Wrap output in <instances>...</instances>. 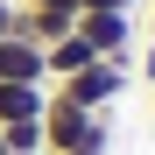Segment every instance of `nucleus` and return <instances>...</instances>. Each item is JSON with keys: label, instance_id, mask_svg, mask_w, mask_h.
I'll return each mask as SVG.
<instances>
[{"label": "nucleus", "instance_id": "20e7f679", "mask_svg": "<svg viewBox=\"0 0 155 155\" xmlns=\"http://www.w3.org/2000/svg\"><path fill=\"white\" fill-rule=\"evenodd\" d=\"M0 85H49L42 42H28V35H0Z\"/></svg>", "mask_w": 155, "mask_h": 155}, {"label": "nucleus", "instance_id": "ddd939ff", "mask_svg": "<svg viewBox=\"0 0 155 155\" xmlns=\"http://www.w3.org/2000/svg\"><path fill=\"white\" fill-rule=\"evenodd\" d=\"M113 141H85V148H64V155H106Z\"/></svg>", "mask_w": 155, "mask_h": 155}, {"label": "nucleus", "instance_id": "2eb2a0df", "mask_svg": "<svg viewBox=\"0 0 155 155\" xmlns=\"http://www.w3.org/2000/svg\"><path fill=\"white\" fill-rule=\"evenodd\" d=\"M0 155H7V141H0Z\"/></svg>", "mask_w": 155, "mask_h": 155}, {"label": "nucleus", "instance_id": "423d86ee", "mask_svg": "<svg viewBox=\"0 0 155 155\" xmlns=\"http://www.w3.org/2000/svg\"><path fill=\"white\" fill-rule=\"evenodd\" d=\"M42 64H49V85H64V78H78V71H85V64H99V49H92L85 35L71 28L64 42H49V49H42Z\"/></svg>", "mask_w": 155, "mask_h": 155}, {"label": "nucleus", "instance_id": "f8f14e48", "mask_svg": "<svg viewBox=\"0 0 155 155\" xmlns=\"http://www.w3.org/2000/svg\"><path fill=\"white\" fill-rule=\"evenodd\" d=\"M0 35H14V0H0Z\"/></svg>", "mask_w": 155, "mask_h": 155}, {"label": "nucleus", "instance_id": "6e6552de", "mask_svg": "<svg viewBox=\"0 0 155 155\" xmlns=\"http://www.w3.org/2000/svg\"><path fill=\"white\" fill-rule=\"evenodd\" d=\"M0 141H7V155H42V120H14V127H0Z\"/></svg>", "mask_w": 155, "mask_h": 155}, {"label": "nucleus", "instance_id": "9b49d317", "mask_svg": "<svg viewBox=\"0 0 155 155\" xmlns=\"http://www.w3.org/2000/svg\"><path fill=\"white\" fill-rule=\"evenodd\" d=\"M141 78L155 85V35H148V49H141Z\"/></svg>", "mask_w": 155, "mask_h": 155}, {"label": "nucleus", "instance_id": "1a4fd4ad", "mask_svg": "<svg viewBox=\"0 0 155 155\" xmlns=\"http://www.w3.org/2000/svg\"><path fill=\"white\" fill-rule=\"evenodd\" d=\"M141 0H78V14H134Z\"/></svg>", "mask_w": 155, "mask_h": 155}, {"label": "nucleus", "instance_id": "f257e3e1", "mask_svg": "<svg viewBox=\"0 0 155 155\" xmlns=\"http://www.w3.org/2000/svg\"><path fill=\"white\" fill-rule=\"evenodd\" d=\"M85 141H113V120L49 92V106H42V155H64V148H85Z\"/></svg>", "mask_w": 155, "mask_h": 155}, {"label": "nucleus", "instance_id": "f03ea898", "mask_svg": "<svg viewBox=\"0 0 155 155\" xmlns=\"http://www.w3.org/2000/svg\"><path fill=\"white\" fill-rule=\"evenodd\" d=\"M134 85V64H113V57H99V64H85L78 78H64V85H49L57 99H71V106H85V113H106L113 99Z\"/></svg>", "mask_w": 155, "mask_h": 155}, {"label": "nucleus", "instance_id": "7ed1b4c3", "mask_svg": "<svg viewBox=\"0 0 155 155\" xmlns=\"http://www.w3.org/2000/svg\"><path fill=\"white\" fill-rule=\"evenodd\" d=\"M78 35H85L99 57L134 64V14H78Z\"/></svg>", "mask_w": 155, "mask_h": 155}, {"label": "nucleus", "instance_id": "9d476101", "mask_svg": "<svg viewBox=\"0 0 155 155\" xmlns=\"http://www.w3.org/2000/svg\"><path fill=\"white\" fill-rule=\"evenodd\" d=\"M21 7H57V14H78V0H21Z\"/></svg>", "mask_w": 155, "mask_h": 155}, {"label": "nucleus", "instance_id": "4468645a", "mask_svg": "<svg viewBox=\"0 0 155 155\" xmlns=\"http://www.w3.org/2000/svg\"><path fill=\"white\" fill-rule=\"evenodd\" d=\"M148 35H155V14H148Z\"/></svg>", "mask_w": 155, "mask_h": 155}, {"label": "nucleus", "instance_id": "39448f33", "mask_svg": "<svg viewBox=\"0 0 155 155\" xmlns=\"http://www.w3.org/2000/svg\"><path fill=\"white\" fill-rule=\"evenodd\" d=\"M78 28V14H57V7H21V0H14V35H28V42H64Z\"/></svg>", "mask_w": 155, "mask_h": 155}, {"label": "nucleus", "instance_id": "0eeeda50", "mask_svg": "<svg viewBox=\"0 0 155 155\" xmlns=\"http://www.w3.org/2000/svg\"><path fill=\"white\" fill-rule=\"evenodd\" d=\"M42 106H49V85H0V127L42 120Z\"/></svg>", "mask_w": 155, "mask_h": 155}]
</instances>
